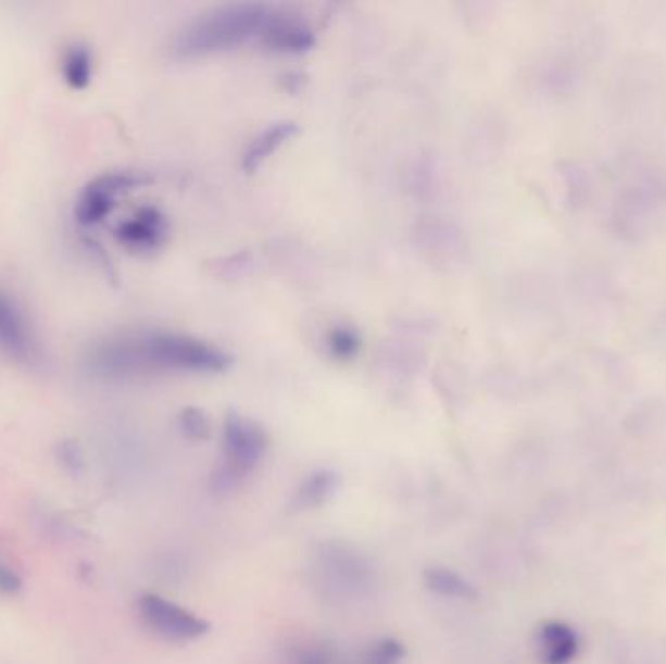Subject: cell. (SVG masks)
I'll use <instances>...</instances> for the list:
<instances>
[{
    "instance_id": "1",
    "label": "cell",
    "mask_w": 666,
    "mask_h": 664,
    "mask_svg": "<svg viewBox=\"0 0 666 664\" xmlns=\"http://www.w3.org/2000/svg\"><path fill=\"white\" fill-rule=\"evenodd\" d=\"M233 359L223 349L184 334L149 331L113 337L92 347L86 365L103 376H131L144 373H188L218 375Z\"/></svg>"
},
{
    "instance_id": "2",
    "label": "cell",
    "mask_w": 666,
    "mask_h": 664,
    "mask_svg": "<svg viewBox=\"0 0 666 664\" xmlns=\"http://www.w3.org/2000/svg\"><path fill=\"white\" fill-rule=\"evenodd\" d=\"M282 9L263 2H235L191 20L176 39L179 55L198 57L260 43L269 48Z\"/></svg>"
},
{
    "instance_id": "3",
    "label": "cell",
    "mask_w": 666,
    "mask_h": 664,
    "mask_svg": "<svg viewBox=\"0 0 666 664\" xmlns=\"http://www.w3.org/2000/svg\"><path fill=\"white\" fill-rule=\"evenodd\" d=\"M314 579L319 592L334 600H357L375 589L373 563L348 543L329 542L314 557Z\"/></svg>"
},
{
    "instance_id": "4",
    "label": "cell",
    "mask_w": 666,
    "mask_h": 664,
    "mask_svg": "<svg viewBox=\"0 0 666 664\" xmlns=\"http://www.w3.org/2000/svg\"><path fill=\"white\" fill-rule=\"evenodd\" d=\"M269 449L267 433L240 415H230L223 433V459L213 476L215 493H230L262 464Z\"/></svg>"
},
{
    "instance_id": "5",
    "label": "cell",
    "mask_w": 666,
    "mask_h": 664,
    "mask_svg": "<svg viewBox=\"0 0 666 664\" xmlns=\"http://www.w3.org/2000/svg\"><path fill=\"white\" fill-rule=\"evenodd\" d=\"M141 184V178L131 172H110L88 181L76 197L75 218L78 225L96 226L112 215L117 201L129 189Z\"/></svg>"
},
{
    "instance_id": "6",
    "label": "cell",
    "mask_w": 666,
    "mask_h": 664,
    "mask_svg": "<svg viewBox=\"0 0 666 664\" xmlns=\"http://www.w3.org/2000/svg\"><path fill=\"white\" fill-rule=\"evenodd\" d=\"M139 610L147 626L169 641H196L209 634V624L203 617L156 594L142 597Z\"/></svg>"
},
{
    "instance_id": "7",
    "label": "cell",
    "mask_w": 666,
    "mask_h": 664,
    "mask_svg": "<svg viewBox=\"0 0 666 664\" xmlns=\"http://www.w3.org/2000/svg\"><path fill=\"white\" fill-rule=\"evenodd\" d=\"M0 353L16 363L29 365L38 361L39 343L18 300L0 289Z\"/></svg>"
},
{
    "instance_id": "8",
    "label": "cell",
    "mask_w": 666,
    "mask_h": 664,
    "mask_svg": "<svg viewBox=\"0 0 666 664\" xmlns=\"http://www.w3.org/2000/svg\"><path fill=\"white\" fill-rule=\"evenodd\" d=\"M168 236V221L154 206H144L115 228V238L127 250L152 252Z\"/></svg>"
},
{
    "instance_id": "9",
    "label": "cell",
    "mask_w": 666,
    "mask_h": 664,
    "mask_svg": "<svg viewBox=\"0 0 666 664\" xmlns=\"http://www.w3.org/2000/svg\"><path fill=\"white\" fill-rule=\"evenodd\" d=\"M297 133V123L277 122L267 125L263 131L257 133L254 139L248 145L242 156V168L246 172H254L260 168L265 160L281 149L285 142L291 139Z\"/></svg>"
},
{
    "instance_id": "10",
    "label": "cell",
    "mask_w": 666,
    "mask_h": 664,
    "mask_svg": "<svg viewBox=\"0 0 666 664\" xmlns=\"http://www.w3.org/2000/svg\"><path fill=\"white\" fill-rule=\"evenodd\" d=\"M339 489V476L331 469H316L302 479L292 496L294 511H314L326 505Z\"/></svg>"
},
{
    "instance_id": "11",
    "label": "cell",
    "mask_w": 666,
    "mask_h": 664,
    "mask_svg": "<svg viewBox=\"0 0 666 664\" xmlns=\"http://www.w3.org/2000/svg\"><path fill=\"white\" fill-rule=\"evenodd\" d=\"M577 651V637L564 624H548L540 631V653L544 664H565Z\"/></svg>"
},
{
    "instance_id": "12",
    "label": "cell",
    "mask_w": 666,
    "mask_h": 664,
    "mask_svg": "<svg viewBox=\"0 0 666 664\" xmlns=\"http://www.w3.org/2000/svg\"><path fill=\"white\" fill-rule=\"evenodd\" d=\"M61 75L68 88L86 90L95 78V57L83 43L65 49L61 59Z\"/></svg>"
},
{
    "instance_id": "13",
    "label": "cell",
    "mask_w": 666,
    "mask_h": 664,
    "mask_svg": "<svg viewBox=\"0 0 666 664\" xmlns=\"http://www.w3.org/2000/svg\"><path fill=\"white\" fill-rule=\"evenodd\" d=\"M425 587L442 599L469 600L476 597L472 582L449 567H429L423 575Z\"/></svg>"
},
{
    "instance_id": "14",
    "label": "cell",
    "mask_w": 666,
    "mask_h": 664,
    "mask_svg": "<svg viewBox=\"0 0 666 664\" xmlns=\"http://www.w3.org/2000/svg\"><path fill=\"white\" fill-rule=\"evenodd\" d=\"M326 346H328L329 355L336 356L339 361H351L361 353L363 339L359 336L357 329L351 326H336L329 329Z\"/></svg>"
},
{
    "instance_id": "15",
    "label": "cell",
    "mask_w": 666,
    "mask_h": 664,
    "mask_svg": "<svg viewBox=\"0 0 666 664\" xmlns=\"http://www.w3.org/2000/svg\"><path fill=\"white\" fill-rule=\"evenodd\" d=\"M405 659V647L392 637L378 639L366 649L359 664H402Z\"/></svg>"
},
{
    "instance_id": "16",
    "label": "cell",
    "mask_w": 666,
    "mask_h": 664,
    "mask_svg": "<svg viewBox=\"0 0 666 664\" xmlns=\"http://www.w3.org/2000/svg\"><path fill=\"white\" fill-rule=\"evenodd\" d=\"M179 429L191 440H205L211 433V423L203 410L188 408L179 415Z\"/></svg>"
},
{
    "instance_id": "17",
    "label": "cell",
    "mask_w": 666,
    "mask_h": 664,
    "mask_svg": "<svg viewBox=\"0 0 666 664\" xmlns=\"http://www.w3.org/2000/svg\"><path fill=\"white\" fill-rule=\"evenodd\" d=\"M292 664H338L336 651L324 643L304 646L292 656Z\"/></svg>"
}]
</instances>
